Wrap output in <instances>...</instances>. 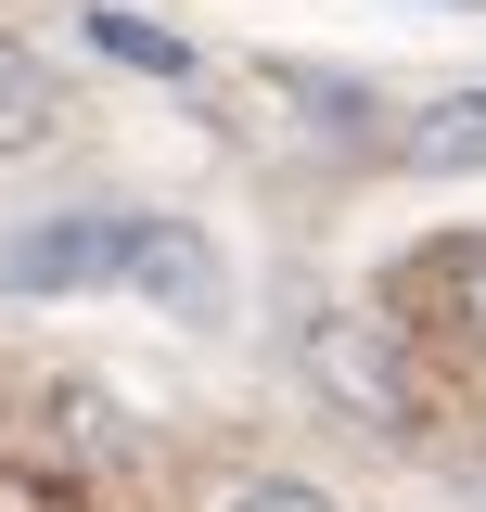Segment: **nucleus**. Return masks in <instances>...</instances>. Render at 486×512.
Returning a JSON list of instances; mask_svg holds the SVG:
<instances>
[{
    "label": "nucleus",
    "instance_id": "f257e3e1",
    "mask_svg": "<svg viewBox=\"0 0 486 512\" xmlns=\"http://www.w3.org/2000/svg\"><path fill=\"white\" fill-rule=\"evenodd\" d=\"M307 372L333 410H359V423H410V359H397V333L359 308H320L307 320Z\"/></svg>",
    "mask_w": 486,
    "mask_h": 512
},
{
    "label": "nucleus",
    "instance_id": "f03ea898",
    "mask_svg": "<svg viewBox=\"0 0 486 512\" xmlns=\"http://www.w3.org/2000/svg\"><path fill=\"white\" fill-rule=\"evenodd\" d=\"M116 269H128V218H39V231L0 244V282L13 295H90Z\"/></svg>",
    "mask_w": 486,
    "mask_h": 512
},
{
    "label": "nucleus",
    "instance_id": "7ed1b4c3",
    "mask_svg": "<svg viewBox=\"0 0 486 512\" xmlns=\"http://www.w3.org/2000/svg\"><path fill=\"white\" fill-rule=\"evenodd\" d=\"M116 282H141L154 308H180V320H218V308H231L218 244H205V231H180V218H128V269H116Z\"/></svg>",
    "mask_w": 486,
    "mask_h": 512
},
{
    "label": "nucleus",
    "instance_id": "20e7f679",
    "mask_svg": "<svg viewBox=\"0 0 486 512\" xmlns=\"http://www.w3.org/2000/svg\"><path fill=\"white\" fill-rule=\"evenodd\" d=\"M52 128H64V77L26 39H0V154H39Z\"/></svg>",
    "mask_w": 486,
    "mask_h": 512
},
{
    "label": "nucleus",
    "instance_id": "39448f33",
    "mask_svg": "<svg viewBox=\"0 0 486 512\" xmlns=\"http://www.w3.org/2000/svg\"><path fill=\"white\" fill-rule=\"evenodd\" d=\"M410 167H423V180L486 167V90H448V103H423V116H410Z\"/></svg>",
    "mask_w": 486,
    "mask_h": 512
},
{
    "label": "nucleus",
    "instance_id": "423d86ee",
    "mask_svg": "<svg viewBox=\"0 0 486 512\" xmlns=\"http://www.w3.org/2000/svg\"><path fill=\"white\" fill-rule=\"evenodd\" d=\"M90 52L141 64V77H192V39L180 26H141V13H90Z\"/></svg>",
    "mask_w": 486,
    "mask_h": 512
},
{
    "label": "nucleus",
    "instance_id": "0eeeda50",
    "mask_svg": "<svg viewBox=\"0 0 486 512\" xmlns=\"http://www.w3.org/2000/svg\"><path fill=\"white\" fill-rule=\"evenodd\" d=\"M435 282H448V320H461V333L486 346V231H474V244H448V256H435Z\"/></svg>",
    "mask_w": 486,
    "mask_h": 512
},
{
    "label": "nucleus",
    "instance_id": "6e6552de",
    "mask_svg": "<svg viewBox=\"0 0 486 512\" xmlns=\"http://www.w3.org/2000/svg\"><path fill=\"white\" fill-rule=\"evenodd\" d=\"M205 512H333V500H320V487H295V474H231Z\"/></svg>",
    "mask_w": 486,
    "mask_h": 512
}]
</instances>
